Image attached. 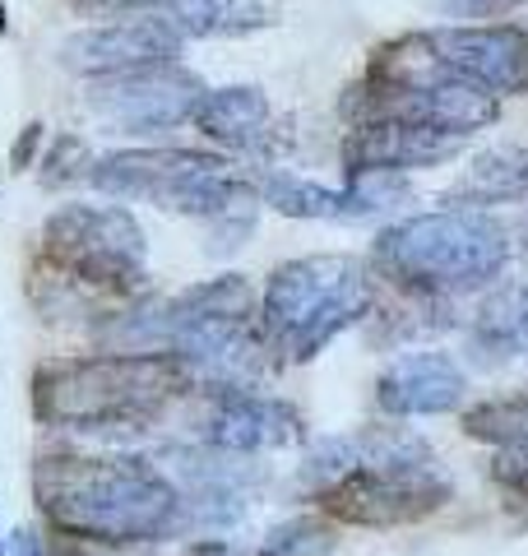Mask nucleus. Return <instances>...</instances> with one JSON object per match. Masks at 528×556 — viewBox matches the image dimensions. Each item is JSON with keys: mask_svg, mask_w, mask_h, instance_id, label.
Listing matches in <instances>:
<instances>
[{"mask_svg": "<svg viewBox=\"0 0 528 556\" xmlns=\"http://www.w3.org/2000/svg\"><path fill=\"white\" fill-rule=\"evenodd\" d=\"M302 482L329 519L357 529L417 525L454 496L436 450L403 427H372L320 441L302 464Z\"/></svg>", "mask_w": 528, "mask_h": 556, "instance_id": "f257e3e1", "label": "nucleus"}, {"mask_svg": "<svg viewBox=\"0 0 528 556\" xmlns=\"http://www.w3.org/2000/svg\"><path fill=\"white\" fill-rule=\"evenodd\" d=\"M33 496L51 529L88 543H158L186 529L176 482L139 455H42Z\"/></svg>", "mask_w": 528, "mask_h": 556, "instance_id": "f03ea898", "label": "nucleus"}, {"mask_svg": "<svg viewBox=\"0 0 528 556\" xmlns=\"http://www.w3.org/2000/svg\"><path fill=\"white\" fill-rule=\"evenodd\" d=\"M196 390V376L172 353H98L42 362L33 376V413L70 431H144L167 404Z\"/></svg>", "mask_w": 528, "mask_h": 556, "instance_id": "7ed1b4c3", "label": "nucleus"}, {"mask_svg": "<svg viewBox=\"0 0 528 556\" xmlns=\"http://www.w3.org/2000/svg\"><path fill=\"white\" fill-rule=\"evenodd\" d=\"M510 260V237L487 208H431L385 228L372 247V265L390 283L422 298H454L491 283Z\"/></svg>", "mask_w": 528, "mask_h": 556, "instance_id": "20e7f679", "label": "nucleus"}, {"mask_svg": "<svg viewBox=\"0 0 528 556\" xmlns=\"http://www.w3.org/2000/svg\"><path fill=\"white\" fill-rule=\"evenodd\" d=\"M376 306V278L352 255H302L269 274L260 298V329L278 362H311L362 325Z\"/></svg>", "mask_w": 528, "mask_h": 556, "instance_id": "39448f33", "label": "nucleus"}, {"mask_svg": "<svg viewBox=\"0 0 528 556\" xmlns=\"http://www.w3.org/2000/svg\"><path fill=\"white\" fill-rule=\"evenodd\" d=\"M343 116L352 126L380 116L422 121V126H440L473 139L501 116V102L496 93H487L464 75H454L450 65H440L422 33H408L399 42L376 47L362 84L343 98Z\"/></svg>", "mask_w": 528, "mask_h": 556, "instance_id": "423d86ee", "label": "nucleus"}, {"mask_svg": "<svg viewBox=\"0 0 528 556\" xmlns=\"http://www.w3.org/2000/svg\"><path fill=\"white\" fill-rule=\"evenodd\" d=\"M88 181L112 200L172 208V214L223 223V228H237V232H246L255 223V200H260L251 177H241L218 153H200V149L108 153L102 163H93V177Z\"/></svg>", "mask_w": 528, "mask_h": 556, "instance_id": "0eeeda50", "label": "nucleus"}, {"mask_svg": "<svg viewBox=\"0 0 528 556\" xmlns=\"http://www.w3.org/2000/svg\"><path fill=\"white\" fill-rule=\"evenodd\" d=\"M42 260L56 292L130 298L144 288V232L121 204H65L42 223Z\"/></svg>", "mask_w": 528, "mask_h": 556, "instance_id": "6e6552de", "label": "nucleus"}, {"mask_svg": "<svg viewBox=\"0 0 528 556\" xmlns=\"http://www.w3.org/2000/svg\"><path fill=\"white\" fill-rule=\"evenodd\" d=\"M200 98H204L200 75H190L176 61H163V65L130 70V75L93 79L88 112L121 135H163V130L186 126L196 116Z\"/></svg>", "mask_w": 528, "mask_h": 556, "instance_id": "1a4fd4ad", "label": "nucleus"}, {"mask_svg": "<svg viewBox=\"0 0 528 556\" xmlns=\"http://www.w3.org/2000/svg\"><path fill=\"white\" fill-rule=\"evenodd\" d=\"M440 65L487 93H528V33L510 24H450L422 33Z\"/></svg>", "mask_w": 528, "mask_h": 556, "instance_id": "9d476101", "label": "nucleus"}, {"mask_svg": "<svg viewBox=\"0 0 528 556\" xmlns=\"http://www.w3.org/2000/svg\"><path fill=\"white\" fill-rule=\"evenodd\" d=\"M181 42L186 38L172 28L167 14H135V20H112L102 28H84L75 38H65L61 65L84 79H112L144 65L176 61Z\"/></svg>", "mask_w": 528, "mask_h": 556, "instance_id": "9b49d317", "label": "nucleus"}, {"mask_svg": "<svg viewBox=\"0 0 528 556\" xmlns=\"http://www.w3.org/2000/svg\"><path fill=\"white\" fill-rule=\"evenodd\" d=\"M468 135L440 130V126H422V121H357L343 139V167L348 177H362V172H385V177H399V172H417V167H440L450 163L454 153H464Z\"/></svg>", "mask_w": 528, "mask_h": 556, "instance_id": "f8f14e48", "label": "nucleus"}, {"mask_svg": "<svg viewBox=\"0 0 528 556\" xmlns=\"http://www.w3.org/2000/svg\"><path fill=\"white\" fill-rule=\"evenodd\" d=\"M306 437L302 413L284 399L255 390H214L204 413V445L227 450V455H264L284 450Z\"/></svg>", "mask_w": 528, "mask_h": 556, "instance_id": "ddd939ff", "label": "nucleus"}, {"mask_svg": "<svg viewBox=\"0 0 528 556\" xmlns=\"http://www.w3.org/2000/svg\"><path fill=\"white\" fill-rule=\"evenodd\" d=\"M264 204H274L288 218H325V223H357V218H376L390 204L403 200V181L385 177V172H362L348 177L343 190H329L320 181H306L297 172H269L260 186Z\"/></svg>", "mask_w": 528, "mask_h": 556, "instance_id": "4468645a", "label": "nucleus"}, {"mask_svg": "<svg viewBox=\"0 0 528 556\" xmlns=\"http://www.w3.org/2000/svg\"><path fill=\"white\" fill-rule=\"evenodd\" d=\"M468 394V376L450 353L394 357L376 380V404L390 417H436L454 413Z\"/></svg>", "mask_w": 528, "mask_h": 556, "instance_id": "2eb2a0df", "label": "nucleus"}, {"mask_svg": "<svg viewBox=\"0 0 528 556\" xmlns=\"http://www.w3.org/2000/svg\"><path fill=\"white\" fill-rule=\"evenodd\" d=\"M204 139L237 153H269L274 149V108L255 84H232V89H214L200 98L196 116H190Z\"/></svg>", "mask_w": 528, "mask_h": 556, "instance_id": "dca6fc26", "label": "nucleus"}, {"mask_svg": "<svg viewBox=\"0 0 528 556\" xmlns=\"http://www.w3.org/2000/svg\"><path fill=\"white\" fill-rule=\"evenodd\" d=\"M528 195V149L524 144H496L478 153L464 177L445 190L440 204H460V208H491Z\"/></svg>", "mask_w": 528, "mask_h": 556, "instance_id": "f3484780", "label": "nucleus"}, {"mask_svg": "<svg viewBox=\"0 0 528 556\" xmlns=\"http://www.w3.org/2000/svg\"><path fill=\"white\" fill-rule=\"evenodd\" d=\"M181 38H246L278 24V0H163Z\"/></svg>", "mask_w": 528, "mask_h": 556, "instance_id": "a211bd4d", "label": "nucleus"}, {"mask_svg": "<svg viewBox=\"0 0 528 556\" xmlns=\"http://www.w3.org/2000/svg\"><path fill=\"white\" fill-rule=\"evenodd\" d=\"M473 343L491 357H524L528 353V278H505L478 306Z\"/></svg>", "mask_w": 528, "mask_h": 556, "instance_id": "6ab92c4d", "label": "nucleus"}, {"mask_svg": "<svg viewBox=\"0 0 528 556\" xmlns=\"http://www.w3.org/2000/svg\"><path fill=\"white\" fill-rule=\"evenodd\" d=\"M464 437L510 450V455H528V394L515 399H487V404L464 413Z\"/></svg>", "mask_w": 528, "mask_h": 556, "instance_id": "aec40b11", "label": "nucleus"}, {"mask_svg": "<svg viewBox=\"0 0 528 556\" xmlns=\"http://www.w3.org/2000/svg\"><path fill=\"white\" fill-rule=\"evenodd\" d=\"M329 552H334V529L325 519H288L251 556H329Z\"/></svg>", "mask_w": 528, "mask_h": 556, "instance_id": "412c9836", "label": "nucleus"}, {"mask_svg": "<svg viewBox=\"0 0 528 556\" xmlns=\"http://www.w3.org/2000/svg\"><path fill=\"white\" fill-rule=\"evenodd\" d=\"M93 177V153L79 135H56L42 153V181L47 186H70V181H88Z\"/></svg>", "mask_w": 528, "mask_h": 556, "instance_id": "4be33fe9", "label": "nucleus"}, {"mask_svg": "<svg viewBox=\"0 0 528 556\" xmlns=\"http://www.w3.org/2000/svg\"><path fill=\"white\" fill-rule=\"evenodd\" d=\"M491 482L505 492V506L528 510V455L496 450V459H491Z\"/></svg>", "mask_w": 528, "mask_h": 556, "instance_id": "5701e85b", "label": "nucleus"}, {"mask_svg": "<svg viewBox=\"0 0 528 556\" xmlns=\"http://www.w3.org/2000/svg\"><path fill=\"white\" fill-rule=\"evenodd\" d=\"M528 5V0H440V10L454 20H501V14Z\"/></svg>", "mask_w": 528, "mask_h": 556, "instance_id": "b1692460", "label": "nucleus"}, {"mask_svg": "<svg viewBox=\"0 0 528 556\" xmlns=\"http://www.w3.org/2000/svg\"><path fill=\"white\" fill-rule=\"evenodd\" d=\"M70 5L84 14H126V10H153L163 0H70Z\"/></svg>", "mask_w": 528, "mask_h": 556, "instance_id": "393cba45", "label": "nucleus"}, {"mask_svg": "<svg viewBox=\"0 0 528 556\" xmlns=\"http://www.w3.org/2000/svg\"><path fill=\"white\" fill-rule=\"evenodd\" d=\"M38 144H42V126H38V121H33V126L24 130L20 144L10 149V163H14V167H28V163H33V153H38Z\"/></svg>", "mask_w": 528, "mask_h": 556, "instance_id": "a878e982", "label": "nucleus"}, {"mask_svg": "<svg viewBox=\"0 0 528 556\" xmlns=\"http://www.w3.org/2000/svg\"><path fill=\"white\" fill-rule=\"evenodd\" d=\"M10 556H47V543L33 529H14L10 533Z\"/></svg>", "mask_w": 528, "mask_h": 556, "instance_id": "bb28decb", "label": "nucleus"}, {"mask_svg": "<svg viewBox=\"0 0 528 556\" xmlns=\"http://www.w3.org/2000/svg\"><path fill=\"white\" fill-rule=\"evenodd\" d=\"M0 33H10V5L0 0Z\"/></svg>", "mask_w": 528, "mask_h": 556, "instance_id": "cd10ccee", "label": "nucleus"}, {"mask_svg": "<svg viewBox=\"0 0 528 556\" xmlns=\"http://www.w3.org/2000/svg\"><path fill=\"white\" fill-rule=\"evenodd\" d=\"M0 556H5V543H0Z\"/></svg>", "mask_w": 528, "mask_h": 556, "instance_id": "c85d7f7f", "label": "nucleus"}, {"mask_svg": "<svg viewBox=\"0 0 528 556\" xmlns=\"http://www.w3.org/2000/svg\"><path fill=\"white\" fill-rule=\"evenodd\" d=\"M524 33H528V24H524Z\"/></svg>", "mask_w": 528, "mask_h": 556, "instance_id": "c756f323", "label": "nucleus"}]
</instances>
